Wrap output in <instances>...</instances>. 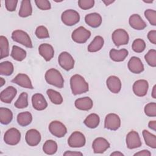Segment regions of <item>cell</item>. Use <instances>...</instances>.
Instances as JSON below:
<instances>
[{
    "label": "cell",
    "mask_w": 156,
    "mask_h": 156,
    "mask_svg": "<svg viewBox=\"0 0 156 156\" xmlns=\"http://www.w3.org/2000/svg\"><path fill=\"white\" fill-rule=\"evenodd\" d=\"M70 86L74 95L86 93L89 90L88 83L85 79L79 74H74L70 79Z\"/></svg>",
    "instance_id": "6da1fadb"
},
{
    "label": "cell",
    "mask_w": 156,
    "mask_h": 156,
    "mask_svg": "<svg viewBox=\"0 0 156 156\" xmlns=\"http://www.w3.org/2000/svg\"><path fill=\"white\" fill-rule=\"evenodd\" d=\"M45 80L49 83L57 88H62L64 86V79L61 73L55 68L48 69L45 73Z\"/></svg>",
    "instance_id": "7a4b0ae2"
},
{
    "label": "cell",
    "mask_w": 156,
    "mask_h": 156,
    "mask_svg": "<svg viewBox=\"0 0 156 156\" xmlns=\"http://www.w3.org/2000/svg\"><path fill=\"white\" fill-rule=\"evenodd\" d=\"M61 19L64 24L72 26L79 22L80 15L77 11L73 9H68L62 13Z\"/></svg>",
    "instance_id": "3957f363"
},
{
    "label": "cell",
    "mask_w": 156,
    "mask_h": 156,
    "mask_svg": "<svg viewBox=\"0 0 156 156\" xmlns=\"http://www.w3.org/2000/svg\"><path fill=\"white\" fill-rule=\"evenodd\" d=\"M12 38L13 41L19 43L28 48H32L33 47L32 43L29 34L24 30H14L12 34Z\"/></svg>",
    "instance_id": "277c9868"
},
{
    "label": "cell",
    "mask_w": 156,
    "mask_h": 156,
    "mask_svg": "<svg viewBox=\"0 0 156 156\" xmlns=\"http://www.w3.org/2000/svg\"><path fill=\"white\" fill-rule=\"evenodd\" d=\"M90 36V31L83 26L76 28L71 34L72 40L77 43H85Z\"/></svg>",
    "instance_id": "5b68a950"
},
{
    "label": "cell",
    "mask_w": 156,
    "mask_h": 156,
    "mask_svg": "<svg viewBox=\"0 0 156 156\" xmlns=\"http://www.w3.org/2000/svg\"><path fill=\"white\" fill-rule=\"evenodd\" d=\"M112 39L114 44L119 47L127 44L129 43V37L128 33L123 29H116L112 35Z\"/></svg>",
    "instance_id": "8992f818"
},
{
    "label": "cell",
    "mask_w": 156,
    "mask_h": 156,
    "mask_svg": "<svg viewBox=\"0 0 156 156\" xmlns=\"http://www.w3.org/2000/svg\"><path fill=\"white\" fill-rule=\"evenodd\" d=\"M21 140V133L15 127L8 129L4 133V141L9 145H16Z\"/></svg>",
    "instance_id": "52a82bcc"
},
{
    "label": "cell",
    "mask_w": 156,
    "mask_h": 156,
    "mask_svg": "<svg viewBox=\"0 0 156 156\" xmlns=\"http://www.w3.org/2000/svg\"><path fill=\"white\" fill-rule=\"evenodd\" d=\"M58 62L60 66L66 71H69L74 66V60L73 57L69 52L66 51H63L60 54Z\"/></svg>",
    "instance_id": "ba28073f"
},
{
    "label": "cell",
    "mask_w": 156,
    "mask_h": 156,
    "mask_svg": "<svg viewBox=\"0 0 156 156\" xmlns=\"http://www.w3.org/2000/svg\"><path fill=\"white\" fill-rule=\"evenodd\" d=\"M86 139L84 135L79 131L71 133L68 140V144L71 147H82L85 146Z\"/></svg>",
    "instance_id": "9c48e42d"
},
{
    "label": "cell",
    "mask_w": 156,
    "mask_h": 156,
    "mask_svg": "<svg viewBox=\"0 0 156 156\" xmlns=\"http://www.w3.org/2000/svg\"><path fill=\"white\" fill-rule=\"evenodd\" d=\"M121 126L119 116L115 113H108L106 115L104 121V127L110 130H116Z\"/></svg>",
    "instance_id": "30bf717a"
},
{
    "label": "cell",
    "mask_w": 156,
    "mask_h": 156,
    "mask_svg": "<svg viewBox=\"0 0 156 156\" xmlns=\"http://www.w3.org/2000/svg\"><path fill=\"white\" fill-rule=\"evenodd\" d=\"M49 130L54 136L62 138L67 133V129L65 126L59 121H53L49 125Z\"/></svg>",
    "instance_id": "8fae6325"
},
{
    "label": "cell",
    "mask_w": 156,
    "mask_h": 156,
    "mask_svg": "<svg viewBox=\"0 0 156 156\" xmlns=\"http://www.w3.org/2000/svg\"><path fill=\"white\" fill-rule=\"evenodd\" d=\"M126 141L127 147L130 149L140 147L142 144L138 133L135 130H131L127 133Z\"/></svg>",
    "instance_id": "7c38bea8"
},
{
    "label": "cell",
    "mask_w": 156,
    "mask_h": 156,
    "mask_svg": "<svg viewBox=\"0 0 156 156\" xmlns=\"http://www.w3.org/2000/svg\"><path fill=\"white\" fill-rule=\"evenodd\" d=\"M148 88V82L144 79H139L135 81L132 87L134 94L138 97H143L146 95Z\"/></svg>",
    "instance_id": "4fadbf2b"
},
{
    "label": "cell",
    "mask_w": 156,
    "mask_h": 156,
    "mask_svg": "<svg viewBox=\"0 0 156 156\" xmlns=\"http://www.w3.org/2000/svg\"><path fill=\"white\" fill-rule=\"evenodd\" d=\"M25 140L29 146H36L41 141V134L37 130L31 129L26 132Z\"/></svg>",
    "instance_id": "5bb4252c"
},
{
    "label": "cell",
    "mask_w": 156,
    "mask_h": 156,
    "mask_svg": "<svg viewBox=\"0 0 156 156\" xmlns=\"http://www.w3.org/2000/svg\"><path fill=\"white\" fill-rule=\"evenodd\" d=\"M108 141L102 137L96 138L93 142L92 147L93 152L95 154L104 153L107 149L110 147Z\"/></svg>",
    "instance_id": "9a60e30c"
},
{
    "label": "cell",
    "mask_w": 156,
    "mask_h": 156,
    "mask_svg": "<svg viewBox=\"0 0 156 156\" xmlns=\"http://www.w3.org/2000/svg\"><path fill=\"white\" fill-rule=\"evenodd\" d=\"M127 66L129 71L134 74H140L144 69V65L140 58L135 56L132 57L130 58L127 63Z\"/></svg>",
    "instance_id": "2e32d148"
},
{
    "label": "cell",
    "mask_w": 156,
    "mask_h": 156,
    "mask_svg": "<svg viewBox=\"0 0 156 156\" xmlns=\"http://www.w3.org/2000/svg\"><path fill=\"white\" fill-rule=\"evenodd\" d=\"M12 82L14 83L17 84L18 85L29 89H33V85L32 84V82L29 78V77L23 73H20L17 74L15 78L12 80Z\"/></svg>",
    "instance_id": "e0dca14e"
},
{
    "label": "cell",
    "mask_w": 156,
    "mask_h": 156,
    "mask_svg": "<svg viewBox=\"0 0 156 156\" xmlns=\"http://www.w3.org/2000/svg\"><path fill=\"white\" fill-rule=\"evenodd\" d=\"M16 94V89L12 86H9L1 91L0 94V99L4 103L9 104L11 103Z\"/></svg>",
    "instance_id": "ac0fdd59"
},
{
    "label": "cell",
    "mask_w": 156,
    "mask_h": 156,
    "mask_svg": "<svg viewBox=\"0 0 156 156\" xmlns=\"http://www.w3.org/2000/svg\"><path fill=\"white\" fill-rule=\"evenodd\" d=\"M33 107L37 110H43L48 107V103L43 95L41 93H35L32 97Z\"/></svg>",
    "instance_id": "d6986e66"
},
{
    "label": "cell",
    "mask_w": 156,
    "mask_h": 156,
    "mask_svg": "<svg viewBox=\"0 0 156 156\" xmlns=\"http://www.w3.org/2000/svg\"><path fill=\"white\" fill-rule=\"evenodd\" d=\"M106 83L108 90L113 93H118L121 89V82L119 77L115 76H109L107 80Z\"/></svg>",
    "instance_id": "ffe728a7"
},
{
    "label": "cell",
    "mask_w": 156,
    "mask_h": 156,
    "mask_svg": "<svg viewBox=\"0 0 156 156\" xmlns=\"http://www.w3.org/2000/svg\"><path fill=\"white\" fill-rule=\"evenodd\" d=\"M38 52L46 62L51 60L54 55L53 47L48 43L41 44L38 47Z\"/></svg>",
    "instance_id": "44dd1931"
},
{
    "label": "cell",
    "mask_w": 156,
    "mask_h": 156,
    "mask_svg": "<svg viewBox=\"0 0 156 156\" xmlns=\"http://www.w3.org/2000/svg\"><path fill=\"white\" fill-rule=\"evenodd\" d=\"M130 26L136 30H143L147 26L146 23L138 14L132 15L129 20Z\"/></svg>",
    "instance_id": "7402d4cb"
},
{
    "label": "cell",
    "mask_w": 156,
    "mask_h": 156,
    "mask_svg": "<svg viewBox=\"0 0 156 156\" xmlns=\"http://www.w3.org/2000/svg\"><path fill=\"white\" fill-rule=\"evenodd\" d=\"M85 21L90 27L96 28L101 26L102 23V17L98 13H91L85 16Z\"/></svg>",
    "instance_id": "603a6c76"
},
{
    "label": "cell",
    "mask_w": 156,
    "mask_h": 156,
    "mask_svg": "<svg viewBox=\"0 0 156 156\" xmlns=\"http://www.w3.org/2000/svg\"><path fill=\"white\" fill-rule=\"evenodd\" d=\"M75 107L80 110L88 111L91 109L93 105L92 99L89 97H83L78 98L75 101Z\"/></svg>",
    "instance_id": "cb8c5ba5"
},
{
    "label": "cell",
    "mask_w": 156,
    "mask_h": 156,
    "mask_svg": "<svg viewBox=\"0 0 156 156\" xmlns=\"http://www.w3.org/2000/svg\"><path fill=\"white\" fill-rule=\"evenodd\" d=\"M129 54V51L126 49H121L120 50H116L115 49H112L110 51L109 55L110 58L117 62L124 61Z\"/></svg>",
    "instance_id": "d4e9b609"
},
{
    "label": "cell",
    "mask_w": 156,
    "mask_h": 156,
    "mask_svg": "<svg viewBox=\"0 0 156 156\" xmlns=\"http://www.w3.org/2000/svg\"><path fill=\"white\" fill-rule=\"evenodd\" d=\"M32 13V7L29 0H23L21 2V6L19 10V16L22 18H26L30 16Z\"/></svg>",
    "instance_id": "484cf974"
},
{
    "label": "cell",
    "mask_w": 156,
    "mask_h": 156,
    "mask_svg": "<svg viewBox=\"0 0 156 156\" xmlns=\"http://www.w3.org/2000/svg\"><path fill=\"white\" fill-rule=\"evenodd\" d=\"M104 38L100 35L96 36L88 46V51L90 52H95L102 49L104 46Z\"/></svg>",
    "instance_id": "4316f807"
},
{
    "label": "cell",
    "mask_w": 156,
    "mask_h": 156,
    "mask_svg": "<svg viewBox=\"0 0 156 156\" xmlns=\"http://www.w3.org/2000/svg\"><path fill=\"white\" fill-rule=\"evenodd\" d=\"M16 119L20 126L23 127L27 126L31 123L32 121V115L28 111L21 112L17 115Z\"/></svg>",
    "instance_id": "83f0119b"
},
{
    "label": "cell",
    "mask_w": 156,
    "mask_h": 156,
    "mask_svg": "<svg viewBox=\"0 0 156 156\" xmlns=\"http://www.w3.org/2000/svg\"><path fill=\"white\" fill-rule=\"evenodd\" d=\"M26 51L23 48L16 45L12 46L10 55L14 60L19 62L23 61L26 58Z\"/></svg>",
    "instance_id": "f1b7e54d"
},
{
    "label": "cell",
    "mask_w": 156,
    "mask_h": 156,
    "mask_svg": "<svg viewBox=\"0 0 156 156\" xmlns=\"http://www.w3.org/2000/svg\"><path fill=\"white\" fill-rule=\"evenodd\" d=\"M100 122L99 116L96 113H91L84 120V124L90 128V129H95L96 128Z\"/></svg>",
    "instance_id": "f546056e"
},
{
    "label": "cell",
    "mask_w": 156,
    "mask_h": 156,
    "mask_svg": "<svg viewBox=\"0 0 156 156\" xmlns=\"http://www.w3.org/2000/svg\"><path fill=\"white\" fill-rule=\"evenodd\" d=\"M13 119V113L12 111L7 108H0V121L4 125L9 124Z\"/></svg>",
    "instance_id": "4dcf8cb0"
},
{
    "label": "cell",
    "mask_w": 156,
    "mask_h": 156,
    "mask_svg": "<svg viewBox=\"0 0 156 156\" xmlns=\"http://www.w3.org/2000/svg\"><path fill=\"white\" fill-rule=\"evenodd\" d=\"M58 146L57 143L52 140H46L43 146V152L48 155H53L57 151Z\"/></svg>",
    "instance_id": "1f68e13d"
},
{
    "label": "cell",
    "mask_w": 156,
    "mask_h": 156,
    "mask_svg": "<svg viewBox=\"0 0 156 156\" xmlns=\"http://www.w3.org/2000/svg\"><path fill=\"white\" fill-rule=\"evenodd\" d=\"M0 59H2L9 55V44L7 38L3 35L0 37Z\"/></svg>",
    "instance_id": "d6a6232c"
},
{
    "label": "cell",
    "mask_w": 156,
    "mask_h": 156,
    "mask_svg": "<svg viewBox=\"0 0 156 156\" xmlns=\"http://www.w3.org/2000/svg\"><path fill=\"white\" fill-rule=\"evenodd\" d=\"M144 141L149 147L155 149L156 148V136L150 133L147 130H143L142 132Z\"/></svg>",
    "instance_id": "836d02e7"
},
{
    "label": "cell",
    "mask_w": 156,
    "mask_h": 156,
    "mask_svg": "<svg viewBox=\"0 0 156 156\" xmlns=\"http://www.w3.org/2000/svg\"><path fill=\"white\" fill-rule=\"evenodd\" d=\"M46 93L49 99L53 104L60 105L63 102V98L61 94L58 91L52 89H48L46 91Z\"/></svg>",
    "instance_id": "e575fe53"
},
{
    "label": "cell",
    "mask_w": 156,
    "mask_h": 156,
    "mask_svg": "<svg viewBox=\"0 0 156 156\" xmlns=\"http://www.w3.org/2000/svg\"><path fill=\"white\" fill-rule=\"evenodd\" d=\"M14 71L13 65L9 61H4L0 63V74L3 76H10Z\"/></svg>",
    "instance_id": "d590c367"
},
{
    "label": "cell",
    "mask_w": 156,
    "mask_h": 156,
    "mask_svg": "<svg viewBox=\"0 0 156 156\" xmlns=\"http://www.w3.org/2000/svg\"><path fill=\"white\" fill-rule=\"evenodd\" d=\"M14 105L17 108H24L28 106V94L26 92H23L20 94L18 99L14 104Z\"/></svg>",
    "instance_id": "8d00e7d4"
},
{
    "label": "cell",
    "mask_w": 156,
    "mask_h": 156,
    "mask_svg": "<svg viewBox=\"0 0 156 156\" xmlns=\"http://www.w3.org/2000/svg\"><path fill=\"white\" fill-rule=\"evenodd\" d=\"M132 48L133 51L137 53H141L146 49V43L141 38L135 39L132 43Z\"/></svg>",
    "instance_id": "74e56055"
},
{
    "label": "cell",
    "mask_w": 156,
    "mask_h": 156,
    "mask_svg": "<svg viewBox=\"0 0 156 156\" xmlns=\"http://www.w3.org/2000/svg\"><path fill=\"white\" fill-rule=\"evenodd\" d=\"M144 58L149 66H156V51L155 49H150L144 55Z\"/></svg>",
    "instance_id": "f35d334b"
},
{
    "label": "cell",
    "mask_w": 156,
    "mask_h": 156,
    "mask_svg": "<svg viewBox=\"0 0 156 156\" xmlns=\"http://www.w3.org/2000/svg\"><path fill=\"white\" fill-rule=\"evenodd\" d=\"M35 35L39 39L47 38L49 37L48 29L44 26H39L37 27L35 30Z\"/></svg>",
    "instance_id": "ab89813d"
},
{
    "label": "cell",
    "mask_w": 156,
    "mask_h": 156,
    "mask_svg": "<svg viewBox=\"0 0 156 156\" xmlns=\"http://www.w3.org/2000/svg\"><path fill=\"white\" fill-rule=\"evenodd\" d=\"M144 113L149 117H155L156 116V104L155 102H149L144 107Z\"/></svg>",
    "instance_id": "60d3db41"
},
{
    "label": "cell",
    "mask_w": 156,
    "mask_h": 156,
    "mask_svg": "<svg viewBox=\"0 0 156 156\" xmlns=\"http://www.w3.org/2000/svg\"><path fill=\"white\" fill-rule=\"evenodd\" d=\"M144 16L151 25L156 26V11L155 10H146L144 11Z\"/></svg>",
    "instance_id": "b9f144b4"
},
{
    "label": "cell",
    "mask_w": 156,
    "mask_h": 156,
    "mask_svg": "<svg viewBox=\"0 0 156 156\" xmlns=\"http://www.w3.org/2000/svg\"><path fill=\"white\" fill-rule=\"evenodd\" d=\"M35 2L37 7L42 10H49L51 8V3L48 0H35Z\"/></svg>",
    "instance_id": "7bdbcfd3"
},
{
    "label": "cell",
    "mask_w": 156,
    "mask_h": 156,
    "mask_svg": "<svg viewBox=\"0 0 156 156\" xmlns=\"http://www.w3.org/2000/svg\"><path fill=\"white\" fill-rule=\"evenodd\" d=\"M79 7L83 10H88L92 8L94 5V0H79L78 1Z\"/></svg>",
    "instance_id": "ee69618b"
},
{
    "label": "cell",
    "mask_w": 156,
    "mask_h": 156,
    "mask_svg": "<svg viewBox=\"0 0 156 156\" xmlns=\"http://www.w3.org/2000/svg\"><path fill=\"white\" fill-rule=\"evenodd\" d=\"M17 0H5V5L6 9L9 12H13L15 10L17 5Z\"/></svg>",
    "instance_id": "f6af8a7d"
},
{
    "label": "cell",
    "mask_w": 156,
    "mask_h": 156,
    "mask_svg": "<svg viewBox=\"0 0 156 156\" xmlns=\"http://www.w3.org/2000/svg\"><path fill=\"white\" fill-rule=\"evenodd\" d=\"M147 38L151 43L154 44H156V30H150L147 34Z\"/></svg>",
    "instance_id": "bcb514c9"
},
{
    "label": "cell",
    "mask_w": 156,
    "mask_h": 156,
    "mask_svg": "<svg viewBox=\"0 0 156 156\" xmlns=\"http://www.w3.org/2000/svg\"><path fill=\"white\" fill-rule=\"evenodd\" d=\"M134 155H139V156H151V153L148 150H142L141 151H139L135 154H134Z\"/></svg>",
    "instance_id": "7dc6e473"
},
{
    "label": "cell",
    "mask_w": 156,
    "mask_h": 156,
    "mask_svg": "<svg viewBox=\"0 0 156 156\" xmlns=\"http://www.w3.org/2000/svg\"><path fill=\"white\" fill-rule=\"evenodd\" d=\"M63 155H83V154L77 151H66Z\"/></svg>",
    "instance_id": "c3c4849f"
},
{
    "label": "cell",
    "mask_w": 156,
    "mask_h": 156,
    "mask_svg": "<svg viewBox=\"0 0 156 156\" xmlns=\"http://www.w3.org/2000/svg\"><path fill=\"white\" fill-rule=\"evenodd\" d=\"M148 127L151 129L155 131L156 130V121H150L148 124Z\"/></svg>",
    "instance_id": "681fc988"
},
{
    "label": "cell",
    "mask_w": 156,
    "mask_h": 156,
    "mask_svg": "<svg viewBox=\"0 0 156 156\" xmlns=\"http://www.w3.org/2000/svg\"><path fill=\"white\" fill-rule=\"evenodd\" d=\"M110 155L111 156H112V155H113V156H123L124 154L119 151H115L114 152L110 154Z\"/></svg>",
    "instance_id": "f907efd6"
},
{
    "label": "cell",
    "mask_w": 156,
    "mask_h": 156,
    "mask_svg": "<svg viewBox=\"0 0 156 156\" xmlns=\"http://www.w3.org/2000/svg\"><path fill=\"white\" fill-rule=\"evenodd\" d=\"M152 97L154 99H156V85H155L153 87V89L152 91Z\"/></svg>",
    "instance_id": "816d5d0a"
},
{
    "label": "cell",
    "mask_w": 156,
    "mask_h": 156,
    "mask_svg": "<svg viewBox=\"0 0 156 156\" xmlns=\"http://www.w3.org/2000/svg\"><path fill=\"white\" fill-rule=\"evenodd\" d=\"M102 2L105 4V5H109L110 4L114 2L115 1H112V0H104V1H102Z\"/></svg>",
    "instance_id": "f5cc1de1"
},
{
    "label": "cell",
    "mask_w": 156,
    "mask_h": 156,
    "mask_svg": "<svg viewBox=\"0 0 156 156\" xmlns=\"http://www.w3.org/2000/svg\"><path fill=\"white\" fill-rule=\"evenodd\" d=\"M5 83V80L2 78V77H0V87H2Z\"/></svg>",
    "instance_id": "db71d44e"
},
{
    "label": "cell",
    "mask_w": 156,
    "mask_h": 156,
    "mask_svg": "<svg viewBox=\"0 0 156 156\" xmlns=\"http://www.w3.org/2000/svg\"><path fill=\"white\" fill-rule=\"evenodd\" d=\"M144 2H146V3H152L153 2V1H144Z\"/></svg>",
    "instance_id": "11a10c76"
}]
</instances>
